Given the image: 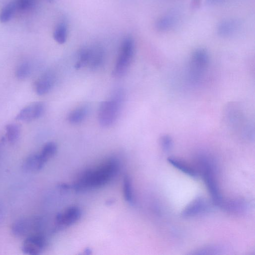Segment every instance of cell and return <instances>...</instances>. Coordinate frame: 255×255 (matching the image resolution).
Segmentation results:
<instances>
[{
    "label": "cell",
    "instance_id": "cell-1",
    "mask_svg": "<svg viewBox=\"0 0 255 255\" xmlns=\"http://www.w3.org/2000/svg\"><path fill=\"white\" fill-rule=\"evenodd\" d=\"M119 168L118 160L115 158H109L97 167L82 172L72 188L76 191H83L103 186L114 177Z\"/></svg>",
    "mask_w": 255,
    "mask_h": 255
},
{
    "label": "cell",
    "instance_id": "cell-2",
    "mask_svg": "<svg viewBox=\"0 0 255 255\" xmlns=\"http://www.w3.org/2000/svg\"><path fill=\"white\" fill-rule=\"evenodd\" d=\"M198 160L204 182L212 197L213 204L220 207L224 199L215 177V167L213 161L209 156L204 154L199 155Z\"/></svg>",
    "mask_w": 255,
    "mask_h": 255
},
{
    "label": "cell",
    "instance_id": "cell-3",
    "mask_svg": "<svg viewBox=\"0 0 255 255\" xmlns=\"http://www.w3.org/2000/svg\"><path fill=\"white\" fill-rule=\"evenodd\" d=\"M124 98L120 93H114L110 99L101 103L98 112V120L102 126L109 127L115 122Z\"/></svg>",
    "mask_w": 255,
    "mask_h": 255
},
{
    "label": "cell",
    "instance_id": "cell-4",
    "mask_svg": "<svg viewBox=\"0 0 255 255\" xmlns=\"http://www.w3.org/2000/svg\"><path fill=\"white\" fill-rule=\"evenodd\" d=\"M134 53V42L130 37L125 38L123 41L119 55L113 70L115 77L123 76L128 71L133 59Z\"/></svg>",
    "mask_w": 255,
    "mask_h": 255
},
{
    "label": "cell",
    "instance_id": "cell-5",
    "mask_svg": "<svg viewBox=\"0 0 255 255\" xmlns=\"http://www.w3.org/2000/svg\"><path fill=\"white\" fill-rule=\"evenodd\" d=\"M209 61L207 51L203 48L195 50L189 63V78L193 83H199L202 79Z\"/></svg>",
    "mask_w": 255,
    "mask_h": 255
},
{
    "label": "cell",
    "instance_id": "cell-6",
    "mask_svg": "<svg viewBox=\"0 0 255 255\" xmlns=\"http://www.w3.org/2000/svg\"><path fill=\"white\" fill-rule=\"evenodd\" d=\"M42 223V219L38 216L23 218L13 224L12 232L17 237H27L33 234L40 233Z\"/></svg>",
    "mask_w": 255,
    "mask_h": 255
},
{
    "label": "cell",
    "instance_id": "cell-7",
    "mask_svg": "<svg viewBox=\"0 0 255 255\" xmlns=\"http://www.w3.org/2000/svg\"><path fill=\"white\" fill-rule=\"evenodd\" d=\"M46 239L41 233L30 235L23 241L21 249L27 255H36L41 253L46 246Z\"/></svg>",
    "mask_w": 255,
    "mask_h": 255
},
{
    "label": "cell",
    "instance_id": "cell-8",
    "mask_svg": "<svg viewBox=\"0 0 255 255\" xmlns=\"http://www.w3.org/2000/svg\"><path fill=\"white\" fill-rule=\"evenodd\" d=\"M211 206L204 198L199 197L193 200L182 211L184 217H192L207 213L210 211Z\"/></svg>",
    "mask_w": 255,
    "mask_h": 255
},
{
    "label": "cell",
    "instance_id": "cell-9",
    "mask_svg": "<svg viewBox=\"0 0 255 255\" xmlns=\"http://www.w3.org/2000/svg\"><path fill=\"white\" fill-rule=\"evenodd\" d=\"M44 110L45 105L43 103L34 102L22 108L16 116L15 119L20 121H31L41 117Z\"/></svg>",
    "mask_w": 255,
    "mask_h": 255
},
{
    "label": "cell",
    "instance_id": "cell-10",
    "mask_svg": "<svg viewBox=\"0 0 255 255\" xmlns=\"http://www.w3.org/2000/svg\"><path fill=\"white\" fill-rule=\"evenodd\" d=\"M81 216V210L78 207H70L57 214L56 217V223L59 227H68L76 222Z\"/></svg>",
    "mask_w": 255,
    "mask_h": 255
},
{
    "label": "cell",
    "instance_id": "cell-11",
    "mask_svg": "<svg viewBox=\"0 0 255 255\" xmlns=\"http://www.w3.org/2000/svg\"><path fill=\"white\" fill-rule=\"evenodd\" d=\"M55 76L51 72L43 74L36 81L35 91L39 95H43L49 92L53 86Z\"/></svg>",
    "mask_w": 255,
    "mask_h": 255
},
{
    "label": "cell",
    "instance_id": "cell-12",
    "mask_svg": "<svg viewBox=\"0 0 255 255\" xmlns=\"http://www.w3.org/2000/svg\"><path fill=\"white\" fill-rule=\"evenodd\" d=\"M104 59V51L103 48L96 44L89 47V57L88 66L91 69L98 68L102 64Z\"/></svg>",
    "mask_w": 255,
    "mask_h": 255
},
{
    "label": "cell",
    "instance_id": "cell-13",
    "mask_svg": "<svg viewBox=\"0 0 255 255\" xmlns=\"http://www.w3.org/2000/svg\"><path fill=\"white\" fill-rule=\"evenodd\" d=\"M240 23L236 19H226L220 22L217 26L218 34L223 37L234 34L239 28Z\"/></svg>",
    "mask_w": 255,
    "mask_h": 255
},
{
    "label": "cell",
    "instance_id": "cell-14",
    "mask_svg": "<svg viewBox=\"0 0 255 255\" xmlns=\"http://www.w3.org/2000/svg\"><path fill=\"white\" fill-rule=\"evenodd\" d=\"M249 207L247 202L242 199L223 200L220 207L227 211L233 213H242L246 211Z\"/></svg>",
    "mask_w": 255,
    "mask_h": 255
},
{
    "label": "cell",
    "instance_id": "cell-15",
    "mask_svg": "<svg viewBox=\"0 0 255 255\" xmlns=\"http://www.w3.org/2000/svg\"><path fill=\"white\" fill-rule=\"evenodd\" d=\"M46 162L40 153L32 154L28 156L23 163V168L27 171L35 172L41 170Z\"/></svg>",
    "mask_w": 255,
    "mask_h": 255
},
{
    "label": "cell",
    "instance_id": "cell-16",
    "mask_svg": "<svg viewBox=\"0 0 255 255\" xmlns=\"http://www.w3.org/2000/svg\"><path fill=\"white\" fill-rule=\"evenodd\" d=\"M173 14H168L159 17L155 22L156 28L160 31H165L172 28L177 22Z\"/></svg>",
    "mask_w": 255,
    "mask_h": 255
},
{
    "label": "cell",
    "instance_id": "cell-17",
    "mask_svg": "<svg viewBox=\"0 0 255 255\" xmlns=\"http://www.w3.org/2000/svg\"><path fill=\"white\" fill-rule=\"evenodd\" d=\"M167 160L173 166L185 174L194 178L198 176L197 172L194 168L182 161L173 157H168Z\"/></svg>",
    "mask_w": 255,
    "mask_h": 255
},
{
    "label": "cell",
    "instance_id": "cell-18",
    "mask_svg": "<svg viewBox=\"0 0 255 255\" xmlns=\"http://www.w3.org/2000/svg\"><path fill=\"white\" fill-rule=\"evenodd\" d=\"M88 108L86 106L79 107L70 113L68 121L72 124H77L82 122L87 117Z\"/></svg>",
    "mask_w": 255,
    "mask_h": 255
},
{
    "label": "cell",
    "instance_id": "cell-19",
    "mask_svg": "<svg viewBox=\"0 0 255 255\" xmlns=\"http://www.w3.org/2000/svg\"><path fill=\"white\" fill-rule=\"evenodd\" d=\"M67 36V25L65 21L60 22L56 26L54 32L53 38L59 44L65 42Z\"/></svg>",
    "mask_w": 255,
    "mask_h": 255
},
{
    "label": "cell",
    "instance_id": "cell-20",
    "mask_svg": "<svg viewBox=\"0 0 255 255\" xmlns=\"http://www.w3.org/2000/svg\"><path fill=\"white\" fill-rule=\"evenodd\" d=\"M16 9L14 1L6 4L0 12V22L5 23L8 21L12 17Z\"/></svg>",
    "mask_w": 255,
    "mask_h": 255
},
{
    "label": "cell",
    "instance_id": "cell-21",
    "mask_svg": "<svg viewBox=\"0 0 255 255\" xmlns=\"http://www.w3.org/2000/svg\"><path fill=\"white\" fill-rule=\"evenodd\" d=\"M57 145L52 141L46 143L43 146L40 154L42 159L46 162L53 157L57 151Z\"/></svg>",
    "mask_w": 255,
    "mask_h": 255
},
{
    "label": "cell",
    "instance_id": "cell-22",
    "mask_svg": "<svg viewBox=\"0 0 255 255\" xmlns=\"http://www.w3.org/2000/svg\"><path fill=\"white\" fill-rule=\"evenodd\" d=\"M123 193L125 199L128 203L133 204V198L131 181L128 175H125L123 180Z\"/></svg>",
    "mask_w": 255,
    "mask_h": 255
},
{
    "label": "cell",
    "instance_id": "cell-23",
    "mask_svg": "<svg viewBox=\"0 0 255 255\" xmlns=\"http://www.w3.org/2000/svg\"><path fill=\"white\" fill-rule=\"evenodd\" d=\"M6 136L10 142L16 141L20 135V128L16 124H9L5 127Z\"/></svg>",
    "mask_w": 255,
    "mask_h": 255
},
{
    "label": "cell",
    "instance_id": "cell-24",
    "mask_svg": "<svg viewBox=\"0 0 255 255\" xmlns=\"http://www.w3.org/2000/svg\"><path fill=\"white\" fill-rule=\"evenodd\" d=\"M89 57V47L82 48L78 52V60L76 62L75 67L78 69L85 66H88Z\"/></svg>",
    "mask_w": 255,
    "mask_h": 255
},
{
    "label": "cell",
    "instance_id": "cell-25",
    "mask_svg": "<svg viewBox=\"0 0 255 255\" xmlns=\"http://www.w3.org/2000/svg\"><path fill=\"white\" fill-rule=\"evenodd\" d=\"M31 72V66L28 62L21 63L17 68L15 72L16 77L19 79H24L27 77Z\"/></svg>",
    "mask_w": 255,
    "mask_h": 255
},
{
    "label": "cell",
    "instance_id": "cell-26",
    "mask_svg": "<svg viewBox=\"0 0 255 255\" xmlns=\"http://www.w3.org/2000/svg\"><path fill=\"white\" fill-rule=\"evenodd\" d=\"M222 251L221 248L217 246H210L204 247L195 251L191 253L193 255H209V254H218Z\"/></svg>",
    "mask_w": 255,
    "mask_h": 255
},
{
    "label": "cell",
    "instance_id": "cell-27",
    "mask_svg": "<svg viewBox=\"0 0 255 255\" xmlns=\"http://www.w3.org/2000/svg\"><path fill=\"white\" fill-rule=\"evenodd\" d=\"M16 8L20 10H27L33 7L35 4V0H15Z\"/></svg>",
    "mask_w": 255,
    "mask_h": 255
},
{
    "label": "cell",
    "instance_id": "cell-28",
    "mask_svg": "<svg viewBox=\"0 0 255 255\" xmlns=\"http://www.w3.org/2000/svg\"><path fill=\"white\" fill-rule=\"evenodd\" d=\"M173 140L168 135H162L160 138V144L162 150L165 152L169 151L173 146Z\"/></svg>",
    "mask_w": 255,
    "mask_h": 255
},
{
    "label": "cell",
    "instance_id": "cell-29",
    "mask_svg": "<svg viewBox=\"0 0 255 255\" xmlns=\"http://www.w3.org/2000/svg\"><path fill=\"white\" fill-rule=\"evenodd\" d=\"M227 0H206L208 3L210 4H219L224 3Z\"/></svg>",
    "mask_w": 255,
    "mask_h": 255
},
{
    "label": "cell",
    "instance_id": "cell-30",
    "mask_svg": "<svg viewBox=\"0 0 255 255\" xmlns=\"http://www.w3.org/2000/svg\"><path fill=\"white\" fill-rule=\"evenodd\" d=\"M201 3V0H192L191 1V7L193 9L199 7Z\"/></svg>",
    "mask_w": 255,
    "mask_h": 255
},
{
    "label": "cell",
    "instance_id": "cell-31",
    "mask_svg": "<svg viewBox=\"0 0 255 255\" xmlns=\"http://www.w3.org/2000/svg\"><path fill=\"white\" fill-rule=\"evenodd\" d=\"M85 252V254H91V251L90 250V249L87 248V249H86Z\"/></svg>",
    "mask_w": 255,
    "mask_h": 255
},
{
    "label": "cell",
    "instance_id": "cell-32",
    "mask_svg": "<svg viewBox=\"0 0 255 255\" xmlns=\"http://www.w3.org/2000/svg\"><path fill=\"white\" fill-rule=\"evenodd\" d=\"M46 0L47 1L50 2V3H52L54 0Z\"/></svg>",
    "mask_w": 255,
    "mask_h": 255
}]
</instances>
